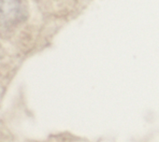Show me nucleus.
<instances>
[{
	"label": "nucleus",
	"mask_w": 159,
	"mask_h": 142,
	"mask_svg": "<svg viewBox=\"0 0 159 142\" xmlns=\"http://www.w3.org/2000/svg\"><path fill=\"white\" fill-rule=\"evenodd\" d=\"M20 0H0V21L13 23L21 17Z\"/></svg>",
	"instance_id": "f257e3e1"
}]
</instances>
